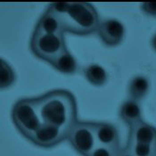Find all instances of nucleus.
<instances>
[{
	"mask_svg": "<svg viewBox=\"0 0 156 156\" xmlns=\"http://www.w3.org/2000/svg\"><path fill=\"white\" fill-rule=\"evenodd\" d=\"M65 139H67L66 133L59 128L47 123H42L29 138L33 144L43 148L53 147Z\"/></svg>",
	"mask_w": 156,
	"mask_h": 156,
	"instance_id": "423d86ee",
	"label": "nucleus"
},
{
	"mask_svg": "<svg viewBox=\"0 0 156 156\" xmlns=\"http://www.w3.org/2000/svg\"><path fill=\"white\" fill-rule=\"evenodd\" d=\"M120 115L122 120L129 125V127H132L133 125L143 120L142 111L138 102L130 98L125 101L121 105Z\"/></svg>",
	"mask_w": 156,
	"mask_h": 156,
	"instance_id": "9b49d317",
	"label": "nucleus"
},
{
	"mask_svg": "<svg viewBox=\"0 0 156 156\" xmlns=\"http://www.w3.org/2000/svg\"><path fill=\"white\" fill-rule=\"evenodd\" d=\"M50 8L60 19L63 32L88 35L97 30L99 16L89 3H53Z\"/></svg>",
	"mask_w": 156,
	"mask_h": 156,
	"instance_id": "f03ea898",
	"label": "nucleus"
},
{
	"mask_svg": "<svg viewBox=\"0 0 156 156\" xmlns=\"http://www.w3.org/2000/svg\"><path fill=\"white\" fill-rule=\"evenodd\" d=\"M84 74L86 79L96 87L103 86L107 81V73L102 66L98 64H91L87 66L84 70Z\"/></svg>",
	"mask_w": 156,
	"mask_h": 156,
	"instance_id": "4468645a",
	"label": "nucleus"
},
{
	"mask_svg": "<svg viewBox=\"0 0 156 156\" xmlns=\"http://www.w3.org/2000/svg\"><path fill=\"white\" fill-rule=\"evenodd\" d=\"M15 73L12 68L3 59L0 62V84L1 88H7L11 87L15 81Z\"/></svg>",
	"mask_w": 156,
	"mask_h": 156,
	"instance_id": "2eb2a0df",
	"label": "nucleus"
},
{
	"mask_svg": "<svg viewBox=\"0 0 156 156\" xmlns=\"http://www.w3.org/2000/svg\"><path fill=\"white\" fill-rule=\"evenodd\" d=\"M30 48L37 58L50 62L66 49L64 34H48L34 30L30 40Z\"/></svg>",
	"mask_w": 156,
	"mask_h": 156,
	"instance_id": "20e7f679",
	"label": "nucleus"
},
{
	"mask_svg": "<svg viewBox=\"0 0 156 156\" xmlns=\"http://www.w3.org/2000/svg\"><path fill=\"white\" fill-rule=\"evenodd\" d=\"M67 140L78 154L87 156L97 145L95 122L77 120L68 133Z\"/></svg>",
	"mask_w": 156,
	"mask_h": 156,
	"instance_id": "39448f33",
	"label": "nucleus"
},
{
	"mask_svg": "<svg viewBox=\"0 0 156 156\" xmlns=\"http://www.w3.org/2000/svg\"><path fill=\"white\" fill-rule=\"evenodd\" d=\"M95 134L97 144L112 148L120 147L119 133L113 125L105 122H95Z\"/></svg>",
	"mask_w": 156,
	"mask_h": 156,
	"instance_id": "6e6552de",
	"label": "nucleus"
},
{
	"mask_svg": "<svg viewBox=\"0 0 156 156\" xmlns=\"http://www.w3.org/2000/svg\"><path fill=\"white\" fill-rule=\"evenodd\" d=\"M149 81L148 80L143 76H136L133 78L129 86V98L140 101L143 99L149 91Z\"/></svg>",
	"mask_w": 156,
	"mask_h": 156,
	"instance_id": "ddd939ff",
	"label": "nucleus"
},
{
	"mask_svg": "<svg viewBox=\"0 0 156 156\" xmlns=\"http://www.w3.org/2000/svg\"><path fill=\"white\" fill-rule=\"evenodd\" d=\"M141 9L142 11L149 15L156 17V2H145L141 4Z\"/></svg>",
	"mask_w": 156,
	"mask_h": 156,
	"instance_id": "a211bd4d",
	"label": "nucleus"
},
{
	"mask_svg": "<svg viewBox=\"0 0 156 156\" xmlns=\"http://www.w3.org/2000/svg\"><path fill=\"white\" fill-rule=\"evenodd\" d=\"M126 146L131 150L135 156H154L156 154V145L128 141Z\"/></svg>",
	"mask_w": 156,
	"mask_h": 156,
	"instance_id": "dca6fc26",
	"label": "nucleus"
},
{
	"mask_svg": "<svg viewBox=\"0 0 156 156\" xmlns=\"http://www.w3.org/2000/svg\"><path fill=\"white\" fill-rule=\"evenodd\" d=\"M152 46H153L154 49L156 51V34L154 36L153 39H152Z\"/></svg>",
	"mask_w": 156,
	"mask_h": 156,
	"instance_id": "aec40b11",
	"label": "nucleus"
},
{
	"mask_svg": "<svg viewBox=\"0 0 156 156\" xmlns=\"http://www.w3.org/2000/svg\"><path fill=\"white\" fill-rule=\"evenodd\" d=\"M97 32L105 45L108 47H115L121 43L124 37L125 30L122 23L119 21L110 19L100 23Z\"/></svg>",
	"mask_w": 156,
	"mask_h": 156,
	"instance_id": "0eeeda50",
	"label": "nucleus"
},
{
	"mask_svg": "<svg viewBox=\"0 0 156 156\" xmlns=\"http://www.w3.org/2000/svg\"><path fill=\"white\" fill-rule=\"evenodd\" d=\"M12 119L17 129L28 139L43 123L35 98L19 100L12 107Z\"/></svg>",
	"mask_w": 156,
	"mask_h": 156,
	"instance_id": "7ed1b4c3",
	"label": "nucleus"
},
{
	"mask_svg": "<svg viewBox=\"0 0 156 156\" xmlns=\"http://www.w3.org/2000/svg\"><path fill=\"white\" fill-rule=\"evenodd\" d=\"M43 123L61 129L67 134L78 120L77 104L71 92L53 90L35 98Z\"/></svg>",
	"mask_w": 156,
	"mask_h": 156,
	"instance_id": "f257e3e1",
	"label": "nucleus"
},
{
	"mask_svg": "<svg viewBox=\"0 0 156 156\" xmlns=\"http://www.w3.org/2000/svg\"><path fill=\"white\" fill-rule=\"evenodd\" d=\"M49 63L58 72L65 73V74L74 73L78 68L77 62L72 55V54L68 51L67 48L60 53Z\"/></svg>",
	"mask_w": 156,
	"mask_h": 156,
	"instance_id": "f8f14e48",
	"label": "nucleus"
},
{
	"mask_svg": "<svg viewBox=\"0 0 156 156\" xmlns=\"http://www.w3.org/2000/svg\"><path fill=\"white\" fill-rule=\"evenodd\" d=\"M34 30L48 34H64L59 17L50 8H48V10L41 16Z\"/></svg>",
	"mask_w": 156,
	"mask_h": 156,
	"instance_id": "9d476101",
	"label": "nucleus"
},
{
	"mask_svg": "<svg viewBox=\"0 0 156 156\" xmlns=\"http://www.w3.org/2000/svg\"><path fill=\"white\" fill-rule=\"evenodd\" d=\"M154 156H156V154H155V155H154Z\"/></svg>",
	"mask_w": 156,
	"mask_h": 156,
	"instance_id": "412c9836",
	"label": "nucleus"
},
{
	"mask_svg": "<svg viewBox=\"0 0 156 156\" xmlns=\"http://www.w3.org/2000/svg\"><path fill=\"white\" fill-rule=\"evenodd\" d=\"M116 156H135L133 154V153L131 152V150L126 146L124 148H121L120 147L119 150L117 151V154H116Z\"/></svg>",
	"mask_w": 156,
	"mask_h": 156,
	"instance_id": "6ab92c4d",
	"label": "nucleus"
},
{
	"mask_svg": "<svg viewBox=\"0 0 156 156\" xmlns=\"http://www.w3.org/2000/svg\"><path fill=\"white\" fill-rule=\"evenodd\" d=\"M119 148H112L97 144L87 156H116Z\"/></svg>",
	"mask_w": 156,
	"mask_h": 156,
	"instance_id": "f3484780",
	"label": "nucleus"
},
{
	"mask_svg": "<svg viewBox=\"0 0 156 156\" xmlns=\"http://www.w3.org/2000/svg\"><path fill=\"white\" fill-rule=\"evenodd\" d=\"M128 141L156 145V128L141 120L129 127Z\"/></svg>",
	"mask_w": 156,
	"mask_h": 156,
	"instance_id": "1a4fd4ad",
	"label": "nucleus"
}]
</instances>
